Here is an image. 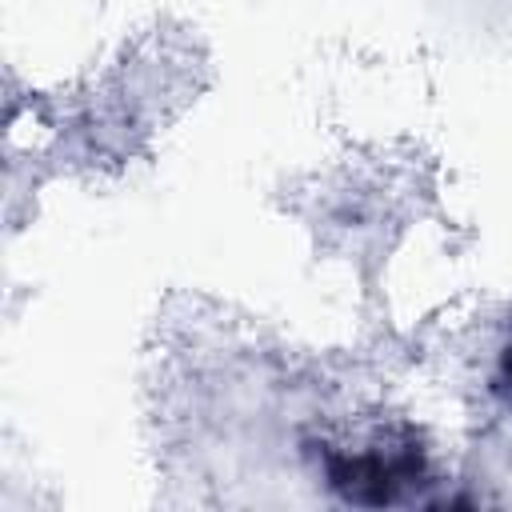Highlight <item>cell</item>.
I'll return each instance as SVG.
<instances>
[{
    "label": "cell",
    "mask_w": 512,
    "mask_h": 512,
    "mask_svg": "<svg viewBox=\"0 0 512 512\" xmlns=\"http://www.w3.org/2000/svg\"><path fill=\"white\" fill-rule=\"evenodd\" d=\"M324 472L328 484L352 504H392L424 480V448L408 432H384L356 448H328Z\"/></svg>",
    "instance_id": "obj_1"
},
{
    "label": "cell",
    "mask_w": 512,
    "mask_h": 512,
    "mask_svg": "<svg viewBox=\"0 0 512 512\" xmlns=\"http://www.w3.org/2000/svg\"><path fill=\"white\" fill-rule=\"evenodd\" d=\"M496 388H500V396L512 404V332H508V340H504V348H500V360H496Z\"/></svg>",
    "instance_id": "obj_2"
}]
</instances>
